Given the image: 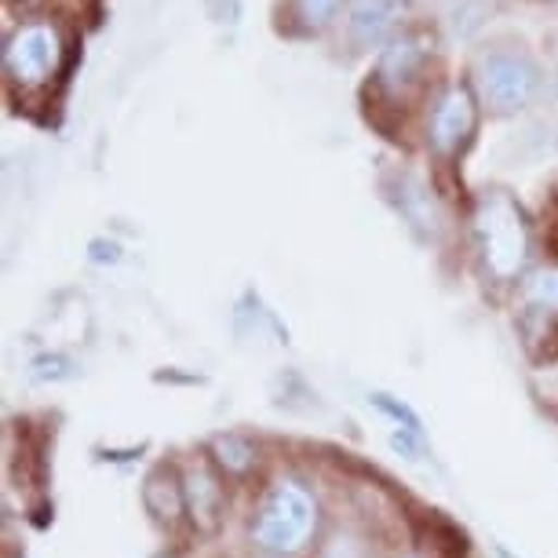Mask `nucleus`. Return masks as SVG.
Here are the masks:
<instances>
[{"instance_id": "7", "label": "nucleus", "mask_w": 558, "mask_h": 558, "mask_svg": "<svg viewBox=\"0 0 558 558\" xmlns=\"http://www.w3.org/2000/svg\"><path fill=\"white\" fill-rule=\"evenodd\" d=\"M405 12V0H354L351 8V37L357 45L373 48L398 26Z\"/></svg>"}, {"instance_id": "15", "label": "nucleus", "mask_w": 558, "mask_h": 558, "mask_svg": "<svg viewBox=\"0 0 558 558\" xmlns=\"http://www.w3.org/2000/svg\"><path fill=\"white\" fill-rule=\"evenodd\" d=\"M70 362L62 354H45V357H37L34 362V368H29V376H34L37 384H48V380H66V376H73L70 373Z\"/></svg>"}, {"instance_id": "1", "label": "nucleus", "mask_w": 558, "mask_h": 558, "mask_svg": "<svg viewBox=\"0 0 558 558\" xmlns=\"http://www.w3.org/2000/svg\"><path fill=\"white\" fill-rule=\"evenodd\" d=\"M318 500L296 478H281L267 493L263 508L252 522V541L270 558H292L307 551L314 533H318Z\"/></svg>"}, {"instance_id": "11", "label": "nucleus", "mask_w": 558, "mask_h": 558, "mask_svg": "<svg viewBox=\"0 0 558 558\" xmlns=\"http://www.w3.org/2000/svg\"><path fill=\"white\" fill-rule=\"evenodd\" d=\"M368 405L380 409V413L391 420L398 430H413V435H424V420H420L416 409L405 405L402 398H395V395H387V391H373V395H368Z\"/></svg>"}, {"instance_id": "17", "label": "nucleus", "mask_w": 558, "mask_h": 558, "mask_svg": "<svg viewBox=\"0 0 558 558\" xmlns=\"http://www.w3.org/2000/svg\"><path fill=\"white\" fill-rule=\"evenodd\" d=\"M541 357H547V362H558V322L551 325V329L544 332V347H541Z\"/></svg>"}, {"instance_id": "3", "label": "nucleus", "mask_w": 558, "mask_h": 558, "mask_svg": "<svg viewBox=\"0 0 558 558\" xmlns=\"http://www.w3.org/2000/svg\"><path fill=\"white\" fill-rule=\"evenodd\" d=\"M62 34L51 23H26L15 29L4 51V70L12 88L23 96L34 92H48L62 70Z\"/></svg>"}, {"instance_id": "13", "label": "nucleus", "mask_w": 558, "mask_h": 558, "mask_svg": "<svg viewBox=\"0 0 558 558\" xmlns=\"http://www.w3.org/2000/svg\"><path fill=\"white\" fill-rule=\"evenodd\" d=\"M525 300H530L533 307L558 311V267L533 274V278L525 281Z\"/></svg>"}, {"instance_id": "8", "label": "nucleus", "mask_w": 558, "mask_h": 558, "mask_svg": "<svg viewBox=\"0 0 558 558\" xmlns=\"http://www.w3.org/2000/svg\"><path fill=\"white\" fill-rule=\"evenodd\" d=\"M143 504L161 525H175L179 514L186 511V489L168 468H157L154 475L143 482Z\"/></svg>"}, {"instance_id": "5", "label": "nucleus", "mask_w": 558, "mask_h": 558, "mask_svg": "<svg viewBox=\"0 0 558 558\" xmlns=\"http://www.w3.org/2000/svg\"><path fill=\"white\" fill-rule=\"evenodd\" d=\"M478 110H475V96H471L463 84L449 88L446 96L438 99L435 113H430V146L441 157H452L468 146L471 132H475Z\"/></svg>"}, {"instance_id": "14", "label": "nucleus", "mask_w": 558, "mask_h": 558, "mask_svg": "<svg viewBox=\"0 0 558 558\" xmlns=\"http://www.w3.org/2000/svg\"><path fill=\"white\" fill-rule=\"evenodd\" d=\"M296 4V15H300V23L307 26V29H322V26H329L336 12H340V4L343 0H292Z\"/></svg>"}, {"instance_id": "4", "label": "nucleus", "mask_w": 558, "mask_h": 558, "mask_svg": "<svg viewBox=\"0 0 558 558\" xmlns=\"http://www.w3.org/2000/svg\"><path fill=\"white\" fill-rule=\"evenodd\" d=\"M478 88L497 113H519L541 88V66L519 48H493L475 66Z\"/></svg>"}, {"instance_id": "12", "label": "nucleus", "mask_w": 558, "mask_h": 558, "mask_svg": "<svg viewBox=\"0 0 558 558\" xmlns=\"http://www.w3.org/2000/svg\"><path fill=\"white\" fill-rule=\"evenodd\" d=\"M318 558H373V544L354 530H332Z\"/></svg>"}, {"instance_id": "16", "label": "nucleus", "mask_w": 558, "mask_h": 558, "mask_svg": "<svg viewBox=\"0 0 558 558\" xmlns=\"http://www.w3.org/2000/svg\"><path fill=\"white\" fill-rule=\"evenodd\" d=\"M387 441H391V449L398 452V457H405L409 463H420V460H424V435H413V430H391V438H387Z\"/></svg>"}, {"instance_id": "2", "label": "nucleus", "mask_w": 558, "mask_h": 558, "mask_svg": "<svg viewBox=\"0 0 558 558\" xmlns=\"http://www.w3.org/2000/svg\"><path fill=\"white\" fill-rule=\"evenodd\" d=\"M475 230L482 245V263L497 281H514L530 263V223L511 194L493 191L478 202Z\"/></svg>"}, {"instance_id": "19", "label": "nucleus", "mask_w": 558, "mask_h": 558, "mask_svg": "<svg viewBox=\"0 0 558 558\" xmlns=\"http://www.w3.org/2000/svg\"><path fill=\"white\" fill-rule=\"evenodd\" d=\"M555 96H558V70H555Z\"/></svg>"}, {"instance_id": "9", "label": "nucleus", "mask_w": 558, "mask_h": 558, "mask_svg": "<svg viewBox=\"0 0 558 558\" xmlns=\"http://www.w3.org/2000/svg\"><path fill=\"white\" fill-rule=\"evenodd\" d=\"M420 66H424V51H420L413 40H398V45H391L384 51L380 73H376V77H380L384 88L402 92L420 77Z\"/></svg>"}, {"instance_id": "10", "label": "nucleus", "mask_w": 558, "mask_h": 558, "mask_svg": "<svg viewBox=\"0 0 558 558\" xmlns=\"http://www.w3.org/2000/svg\"><path fill=\"white\" fill-rule=\"evenodd\" d=\"M213 457L227 475H248L256 463V446L241 435H216L213 438Z\"/></svg>"}, {"instance_id": "6", "label": "nucleus", "mask_w": 558, "mask_h": 558, "mask_svg": "<svg viewBox=\"0 0 558 558\" xmlns=\"http://www.w3.org/2000/svg\"><path fill=\"white\" fill-rule=\"evenodd\" d=\"M183 489H186V511H191L194 525L213 533L223 522V504H227V493L219 486L216 471L208 463H191L183 475Z\"/></svg>"}, {"instance_id": "18", "label": "nucleus", "mask_w": 558, "mask_h": 558, "mask_svg": "<svg viewBox=\"0 0 558 558\" xmlns=\"http://www.w3.org/2000/svg\"><path fill=\"white\" fill-rule=\"evenodd\" d=\"M497 551H500V558H511V551H508V547H497Z\"/></svg>"}]
</instances>
